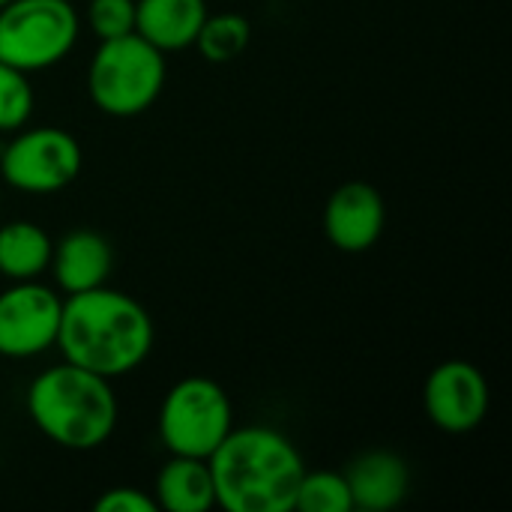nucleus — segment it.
<instances>
[{
    "label": "nucleus",
    "instance_id": "20",
    "mask_svg": "<svg viewBox=\"0 0 512 512\" xmlns=\"http://www.w3.org/2000/svg\"><path fill=\"white\" fill-rule=\"evenodd\" d=\"M153 495L141 492V489H129V486H117L111 492H105L96 501V512H156Z\"/></svg>",
    "mask_w": 512,
    "mask_h": 512
},
{
    "label": "nucleus",
    "instance_id": "18",
    "mask_svg": "<svg viewBox=\"0 0 512 512\" xmlns=\"http://www.w3.org/2000/svg\"><path fill=\"white\" fill-rule=\"evenodd\" d=\"M33 111V87L27 72L0 60V132H18Z\"/></svg>",
    "mask_w": 512,
    "mask_h": 512
},
{
    "label": "nucleus",
    "instance_id": "15",
    "mask_svg": "<svg viewBox=\"0 0 512 512\" xmlns=\"http://www.w3.org/2000/svg\"><path fill=\"white\" fill-rule=\"evenodd\" d=\"M51 237L45 228L15 219L0 225V276L12 282L39 279L51 264Z\"/></svg>",
    "mask_w": 512,
    "mask_h": 512
},
{
    "label": "nucleus",
    "instance_id": "4",
    "mask_svg": "<svg viewBox=\"0 0 512 512\" xmlns=\"http://www.w3.org/2000/svg\"><path fill=\"white\" fill-rule=\"evenodd\" d=\"M165 75V54L132 30L99 42L87 69V90L99 111L111 117H135L159 99Z\"/></svg>",
    "mask_w": 512,
    "mask_h": 512
},
{
    "label": "nucleus",
    "instance_id": "7",
    "mask_svg": "<svg viewBox=\"0 0 512 512\" xmlns=\"http://www.w3.org/2000/svg\"><path fill=\"white\" fill-rule=\"evenodd\" d=\"M84 156L75 135L54 126L15 132L0 153V180L18 192L51 195L81 174Z\"/></svg>",
    "mask_w": 512,
    "mask_h": 512
},
{
    "label": "nucleus",
    "instance_id": "11",
    "mask_svg": "<svg viewBox=\"0 0 512 512\" xmlns=\"http://www.w3.org/2000/svg\"><path fill=\"white\" fill-rule=\"evenodd\" d=\"M114 252L111 243L96 231H69L54 249H51V276L63 294H81L102 288L111 276Z\"/></svg>",
    "mask_w": 512,
    "mask_h": 512
},
{
    "label": "nucleus",
    "instance_id": "21",
    "mask_svg": "<svg viewBox=\"0 0 512 512\" xmlns=\"http://www.w3.org/2000/svg\"><path fill=\"white\" fill-rule=\"evenodd\" d=\"M6 3H9V0H0V9H3V6H6Z\"/></svg>",
    "mask_w": 512,
    "mask_h": 512
},
{
    "label": "nucleus",
    "instance_id": "17",
    "mask_svg": "<svg viewBox=\"0 0 512 512\" xmlns=\"http://www.w3.org/2000/svg\"><path fill=\"white\" fill-rule=\"evenodd\" d=\"M294 510L303 512H351V489L345 474L336 471H315V474H303L300 489H297V501Z\"/></svg>",
    "mask_w": 512,
    "mask_h": 512
},
{
    "label": "nucleus",
    "instance_id": "5",
    "mask_svg": "<svg viewBox=\"0 0 512 512\" xmlns=\"http://www.w3.org/2000/svg\"><path fill=\"white\" fill-rule=\"evenodd\" d=\"M78 39V12L69 0H9L0 9V60L39 72L60 63Z\"/></svg>",
    "mask_w": 512,
    "mask_h": 512
},
{
    "label": "nucleus",
    "instance_id": "22",
    "mask_svg": "<svg viewBox=\"0 0 512 512\" xmlns=\"http://www.w3.org/2000/svg\"><path fill=\"white\" fill-rule=\"evenodd\" d=\"M0 204H3V189H0Z\"/></svg>",
    "mask_w": 512,
    "mask_h": 512
},
{
    "label": "nucleus",
    "instance_id": "2",
    "mask_svg": "<svg viewBox=\"0 0 512 512\" xmlns=\"http://www.w3.org/2000/svg\"><path fill=\"white\" fill-rule=\"evenodd\" d=\"M216 507L228 512H291L306 474L297 447L276 429H231L210 453Z\"/></svg>",
    "mask_w": 512,
    "mask_h": 512
},
{
    "label": "nucleus",
    "instance_id": "12",
    "mask_svg": "<svg viewBox=\"0 0 512 512\" xmlns=\"http://www.w3.org/2000/svg\"><path fill=\"white\" fill-rule=\"evenodd\" d=\"M345 480L351 489L354 510L384 512L405 501L411 474L402 456L390 450H372L351 462V468L345 471Z\"/></svg>",
    "mask_w": 512,
    "mask_h": 512
},
{
    "label": "nucleus",
    "instance_id": "14",
    "mask_svg": "<svg viewBox=\"0 0 512 512\" xmlns=\"http://www.w3.org/2000/svg\"><path fill=\"white\" fill-rule=\"evenodd\" d=\"M156 507L165 512H207L216 507V489L207 459L171 456L156 477Z\"/></svg>",
    "mask_w": 512,
    "mask_h": 512
},
{
    "label": "nucleus",
    "instance_id": "6",
    "mask_svg": "<svg viewBox=\"0 0 512 512\" xmlns=\"http://www.w3.org/2000/svg\"><path fill=\"white\" fill-rule=\"evenodd\" d=\"M231 429V399L210 378H183L162 399L159 438L171 456L210 459Z\"/></svg>",
    "mask_w": 512,
    "mask_h": 512
},
{
    "label": "nucleus",
    "instance_id": "3",
    "mask_svg": "<svg viewBox=\"0 0 512 512\" xmlns=\"http://www.w3.org/2000/svg\"><path fill=\"white\" fill-rule=\"evenodd\" d=\"M27 414L48 441L84 453L114 435L120 408L108 378L63 360L33 378L27 387Z\"/></svg>",
    "mask_w": 512,
    "mask_h": 512
},
{
    "label": "nucleus",
    "instance_id": "9",
    "mask_svg": "<svg viewBox=\"0 0 512 512\" xmlns=\"http://www.w3.org/2000/svg\"><path fill=\"white\" fill-rule=\"evenodd\" d=\"M423 405H426L429 420L438 429L450 435L474 432L486 420L489 405H492L489 381L474 363L447 360L435 366L432 375L426 378Z\"/></svg>",
    "mask_w": 512,
    "mask_h": 512
},
{
    "label": "nucleus",
    "instance_id": "10",
    "mask_svg": "<svg viewBox=\"0 0 512 512\" xmlns=\"http://www.w3.org/2000/svg\"><path fill=\"white\" fill-rule=\"evenodd\" d=\"M384 222H387L384 198L375 186L363 180H351L339 186L324 207V231L339 252H351V255L369 252L378 243Z\"/></svg>",
    "mask_w": 512,
    "mask_h": 512
},
{
    "label": "nucleus",
    "instance_id": "16",
    "mask_svg": "<svg viewBox=\"0 0 512 512\" xmlns=\"http://www.w3.org/2000/svg\"><path fill=\"white\" fill-rule=\"evenodd\" d=\"M249 36H252L249 18H243L240 12H219V15L204 18L195 45H198L204 60L228 63V60H234V57H240L246 51Z\"/></svg>",
    "mask_w": 512,
    "mask_h": 512
},
{
    "label": "nucleus",
    "instance_id": "8",
    "mask_svg": "<svg viewBox=\"0 0 512 512\" xmlns=\"http://www.w3.org/2000/svg\"><path fill=\"white\" fill-rule=\"evenodd\" d=\"M63 300L48 285L27 279L0 291V357L30 360L57 345Z\"/></svg>",
    "mask_w": 512,
    "mask_h": 512
},
{
    "label": "nucleus",
    "instance_id": "1",
    "mask_svg": "<svg viewBox=\"0 0 512 512\" xmlns=\"http://www.w3.org/2000/svg\"><path fill=\"white\" fill-rule=\"evenodd\" d=\"M57 345L66 363L111 381L135 372L147 360L153 348V321L138 300L102 285L66 294Z\"/></svg>",
    "mask_w": 512,
    "mask_h": 512
},
{
    "label": "nucleus",
    "instance_id": "13",
    "mask_svg": "<svg viewBox=\"0 0 512 512\" xmlns=\"http://www.w3.org/2000/svg\"><path fill=\"white\" fill-rule=\"evenodd\" d=\"M207 0H135V33L162 54L195 45Z\"/></svg>",
    "mask_w": 512,
    "mask_h": 512
},
{
    "label": "nucleus",
    "instance_id": "19",
    "mask_svg": "<svg viewBox=\"0 0 512 512\" xmlns=\"http://www.w3.org/2000/svg\"><path fill=\"white\" fill-rule=\"evenodd\" d=\"M87 24L99 42L126 36L135 30V0H90Z\"/></svg>",
    "mask_w": 512,
    "mask_h": 512
}]
</instances>
